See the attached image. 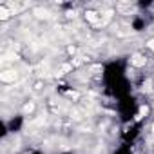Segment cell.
Returning a JSON list of instances; mask_svg holds the SVG:
<instances>
[{
  "label": "cell",
  "mask_w": 154,
  "mask_h": 154,
  "mask_svg": "<svg viewBox=\"0 0 154 154\" xmlns=\"http://www.w3.org/2000/svg\"><path fill=\"white\" fill-rule=\"evenodd\" d=\"M103 80L107 84V87L111 89L112 85H116L118 82L125 80V65L122 62H111L105 65L103 69Z\"/></svg>",
  "instance_id": "1"
},
{
  "label": "cell",
  "mask_w": 154,
  "mask_h": 154,
  "mask_svg": "<svg viewBox=\"0 0 154 154\" xmlns=\"http://www.w3.org/2000/svg\"><path fill=\"white\" fill-rule=\"evenodd\" d=\"M118 111H120V116L131 123V122H134V116L138 114L140 105H138L134 96H127L123 100H118Z\"/></svg>",
  "instance_id": "2"
},
{
  "label": "cell",
  "mask_w": 154,
  "mask_h": 154,
  "mask_svg": "<svg viewBox=\"0 0 154 154\" xmlns=\"http://www.w3.org/2000/svg\"><path fill=\"white\" fill-rule=\"evenodd\" d=\"M140 132H141V123L140 122H131L127 127H125V131H123V141L129 145V143H132L138 136H140Z\"/></svg>",
  "instance_id": "3"
},
{
  "label": "cell",
  "mask_w": 154,
  "mask_h": 154,
  "mask_svg": "<svg viewBox=\"0 0 154 154\" xmlns=\"http://www.w3.org/2000/svg\"><path fill=\"white\" fill-rule=\"evenodd\" d=\"M22 127H24V116H20V114L13 116V118L8 122V129H9V132H20Z\"/></svg>",
  "instance_id": "4"
},
{
  "label": "cell",
  "mask_w": 154,
  "mask_h": 154,
  "mask_svg": "<svg viewBox=\"0 0 154 154\" xmlns=\"http://www.w3.org/2000/svg\"><path fill=\"white\" fill-rule=\"evenodd\" d=\"M132 29H134V31L145 29V20H143V18H134V20H132Z\"/></svg>",
  "instance_id": "5"
},
{
  "label": "cell",
  "mask_w": 154,
  "mask_h": 154,
  "mask_svg": "<svg viewBox=\"0 0 154 154\" xmlns=\"http://www.w3.org/2000/svg\"><path fill=\"white\" fill-rule=\"evenodd\" d=\"M114 154H134V152H132V149H131V145H127V143H125V145H122V147H118Z\"/></svg>",
  "instance_id": "6"
},
{
  "label": "cell",
  "mask_w": 154,
  "mask_h": 154,
  "mask_svg": "<svg viewBox=\"0 0 154 154\" xmlns=\"http://www.w3.org/2000/svg\"><path fill=\"white\" fill-rule=\"evenodd\" d=\"M31 154H44V152H40V150H33Z\"/></svg>",
  "instance_id": "7"
},
{
  "label": "cell",
  "mask_w": 154,
  "mask_h": 154,
  "mask_svg": "<svg viewBox=\"0 0 154 154\" xmlns=\"http://www.w3.org/2000/svg\"><path fill=\"white\" fill-rule=\"evenodd\" d=\"M60 154H71V152H60Z\"/></svg>",
  "instance_id": "8"
}]
</instances>
